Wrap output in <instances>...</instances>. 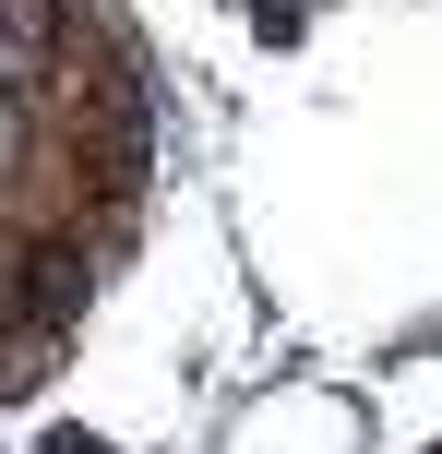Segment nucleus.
Segmentation results:
<instances>
[{
  "label": "nucleus",
  "mask_w": 442,
  "mask_h": 454,
  "mask_svg": "<svg viewBox=\"0 0 442 454\" xmlns=\"http://www.w3.org/2000/svg\"><path fill=\"white\" fill-rule=\"evenodd\" d=\"M48 454H108V442H84V431H60V442H48Z\"/></svg>",
  "instance_id": "obj_1"
}]
</instances>
